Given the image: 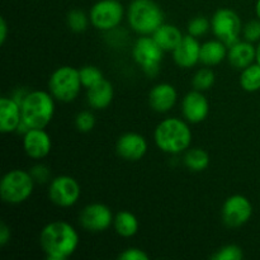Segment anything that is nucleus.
<instances>
[{
  "label": "nucleus",
  "mask_w": 260,
  "mask_h": 260,
  "mask_svg": "<svg viewBox=\"0 0 260 260\" xmlns=\"http://www.w3.org/2000/svg\"><path fill=\"white\" fill-rule=\"evenodd\" d=\"M40 244L48 260H66L79 246V234L65 221H53L42 229Z\"/></svg>",
  "instance_id": "1"
},
{
  "label": "nucleus",
  "mask_w": 260,
  "mask_h": 260,
  "mask_svg": "<svg viewBox=\"0 0 260 260\" xmlns=\"http://www.w3.org/2000/svg\"><path fill=\"white\" fill-rule=\"evenodd\" d=\"M156 146L167 154H182L192 142V131L183 119L167 118L160 122L154 132Z\"/></svg>",
  "instance_id": "2"
},
{
  "label": "nucleus",
  "mask_w": 260,
  "mask_h": 260,
  "mask_svg": "<svg viewBox=\"0 0 260 260\" xmlns=\"http://www.w3.org/2000/svg\"><path fill=\"white\" fill-rule=\"evenodd\" d=\"M127 20L135 32L151 36L164 23V12L154 0H132L127 9Z\"/></svg>",
  "instance_id": "3"
},
{
  "label": "nucleus",
  "mask_w": 260,
  "mask_h": 260,
  "mask_svg": "<svg viewBox=\"0 0 260 260\" xmlns=\"http://www.w3.org/2000/svg\"><path fill=\"white\" fill-rule=\"evenodd\" d=\"M22 121L29 128H45L52 121L55 102L51 93L43 90L29 91L20 106Z\"/></svg>",
  "instance_id": "4"
},
{
  "label": "nucleus",
  "mask_w": 260,
  "mask_h": 260,
  "mask_svg": "<svg viewBox=\"0 0 260 260\" xmlns=\"http://www.w3.org/2000/svg\"><path fill=\"white\" fill-rule=\"evenodd\" d=\"M35 179L29 172L14 169L8 172L0 183V196L5 203L19 205L32 196Z\"/></svg>",
  "instance_id": "5"
},
{
  "label": "nucleus",
  "mask_w": 260,
  "mask_h": 260,
  "mask_svg": "<svg viewBox=\"0 0 260 260\" xmlns=\"http://www.w3.org/2000/svg\"><path fill=\"white\" fill-rule=\"evenodd\" d=\"M83 86L79 70L71 66H61L56 69L48 81V89L52 96L63 103L75 101Z\"/></svg>",
  "instance_id": "6"
},
{
  "label": "nucleus",
  "mask_w": 260,
  "mask_h": 260,
  "mask_svg": "<svg viewBox=\"0 0 260 260\" xmlns=\"http://www.w3.org/2000/svg\"><path fill=\"white\" fill-rule=\"evenodd\" d=\"M162 55L164 50L157 45L152 36H141L132 47V57L135 62L149 76H155L159 73Z\"/></svg>",
  "instance_id": "7"
},
{
  "label": "nucleus",
  "mask_w": 260,
  "mask_h": 260,
  "mask_svg": "<svg viewBox=\"0 0 260 260\" xmlns=\"http://www.w3.org/2000/svg\"><path fill=\"white\" fill-rule=\"evenodd\" d=\"M211 29L217 40L222 41L228 47L236 43L243 32L240 17L233 9L222 8L213 14L211 19Z\"/></svg>",
  "instance_id": "8"
},
{
  "label": "nucleus",
  "mask_w": 260,
  "mask_h": 260,
  "mask_svg": "<svg viewBox=\"0 0 260 260\" xmlns=\"http://www.w3.org/2000/svg\"><path fill=\"white\" fill-rule=\"evenodd\" d=\"M124 8L118 0H99L91 7L89 18L96 29L112 30L121 24Z\"/></svg>",
  "instance_id": "9"
},
{
  "label": "nucleus",
  "mask_w": 260,
  "mask_h": 260,
  "mask_svg": "<svg viewBox=\"0 0 260 260\" xmlns=\"http://www.w3.org/2000/svg\"><path fill=\"white\" fill-rule=\"evenodd\" d=\"M81 194L79 183L70 175H60L51 180L48 197L58 207L68 208L75 205Z\"/></svg>",
  "instance_id": "10"
},
{
  "label": "nucleus",
  "mask_w": 260,
  "mask_h": 260,
  "mask_svg": "<svg viewBox=\"0 0 260 260\" xmlns=\"http://www.w3.org/2000/svg\"><path fill=\"white\" fill-rule=\"evenodd\" d=\"M253 206L250 201L241 194H234L225 201L221 210V217L228 228H240L250 220Z\"/></svg>",
  "instance_id": "11"
},
{
  "label": "nucleus",
  "mask_w": 260,
  "mask_h": 260,
  "mask_svg": "<svg viewBox=\"0 0 260 260\" xmlns=\"http://www.w3.org/2000/svg\"><path fill=\"white\" fill-rule=\"evenodd\" d=\"M80 225L83 229L90 233H102L109 229L113 223L114 217L112 210L108 206L103 205V203H91L84 207L81 211L80 217Z\"/></svg>",
  "instance_id": "12"
},
{
  "label": "nucleus",
  "mask_w": 260,
  "mask_h": 260,
  "mask_svg": "<svg viewBox=\"0 0 260 260\" xmlns=\"http://www.w3.org/2000/svg\"><path fill=\"white\" fill-rule=\"evenodd\" d=\"M116 151L127 161H139L146 154L147 141L142 135L127 132L117 140Z\"/></svg>",
  "instance_id": "13"
},
{
  "label": "nucleus",
  "mask_w": 260,
  "mask_h": 260,
  "mask_svg": "<svg viewBox=\"0 0 260 260\" xmlns=\"http://www.w3.org/2000/svg\"><path fill=\"white\" fill-rule=\"evenodd\" d=\"M210 112V104L203 91L192 90L183 98L182 113L185 121L190 123H201L205 121Z\"/></svg>",
  "instance_id": "14"
},
{
  "label": "nucleus",
  "mask_w": 260,
  "mask_h": 260,
  "mask_svg": "<svg viewBox=\"0 0 260 260\" xmlns=\"http://www.w3.org/2000/svg\"><path fill=\"white\" fill-rule=\"evenodd\" d=\"M52 141L43 128H30L23 135V149L30 159L41 160L51 152Z\"/></svg>",
  "instance_id": "15"
},
{
  "label": "nucleus",
  "mask_w": 260,
  "mask_h": 260,
  "mask_svg": "<svg viewBox=\"0 0 260 260\" xmlns=\"http://www.w3.org/2000/svg\"><path fill=\"white\" fill-rule=\"evenodd\" d=\"M201 43L197 37L188 35L182 38L177 47L173 50V58L175 63L183 69H190L200 62Z\"/></svg>",
  "instance_id": "16"
},
{
  "label": "nucleus",
  "mask_w": 260,
  "mask_h": 260,
  "mask_svg": "<svg viewBox=\"0 0 260 260\" xmlns=\"http://www.w3.org/2000/svg\"><path fill=\"white\" fill-rule=\"evenodd\" d=\"M178 93L172 84L160 83L150 90L149 104L157 113H167L175 106Z\"/></svg>",
  "instance_id": "17"
},
{
  "label": "nucleus",
  "mask_w": 260,
  "mask_h": 260,
  "mask_svg": "<svg viewBox=\"0 0 260 260\" xmlns=\"http://www.w3.org/2000/svg\"><path fill=\"white\" fill-rule=\"evenodd\" d=\"M22 122V109L13 98L3 96L0 99V132L12 134L17 132Z\"/></svg>",
  "instance_id": "18"
},
{
  "label": "nucleus",
  "mask_w": 260,
  "mask_h": 260,
  "mask_svg": "<svg viewBox=\"0 0 260 260\" xmlns=\"http://www.w3.org/2000/svg\"><path fill=\"white\" fill-rule=\"evenodd\" d=\"M228 60L233 68L244 70L256 61V47L248 41H238L229 47Z\"/></svg>",
  "instance_id": "19"
},
{
  "label": "nucleus",
  "mask_w": 260,
  "mask_h": 260,
  "mask_svg": "<svg viewBox=\"0 0 260 260\" xmlns=\"http://www.w3.org/2000/svg\"><path fill=\"white\" fill-rule=\"evenodd\" d=\"M114 90L113 85L108 80L103 79L95 85L88 88L86 91V101L88 104L94 109H106L113 101Z\"/></svg>",
  "instance_id": "20"
},
{
  "label": "nucleus",
  "mask_w": 260,
  "mask_h": 260,
  "mask_svg": "<svg viewBox=\"0 0 260 260\" xmlns=\"http://www.w3.org/2000/svg\"><path fill=\"white\" fill-rule=\"evenodd\" d=\"M229 47L220 40H211L201 45L200 62L205 66H216L228 57Z\"/></svg>",
  "instance_id": "21"
},
{
  "label": "nucleus",
  "mask_w": 260,
  "mask_h": 260,
  "mask_svg": "<svg viewBox=\"0 0 260 260\" xmlns=\"http://www.w3.org/2000/svg\"><path fill=\"white\" fill-rule=\"evenodd\" d=\"M151 36L164 51L174 50L184 37L179 28L173 24H168V23H162Z\"/></svg>",
  "instance_id": "22"
},
{
  "label": "nucleus",
  "mask_w": 260,
  "mask_h": 260,
  "mask_svg": "<svg viewBox=\"0 0 260 260\" xmlns=\"http://www.w3.org/2000/svg\"><path fill=\"white\" fill-rule=\"evenodd\" d=\"M113 226L116 233L122 238H132L139 231V220L129 211H121L114 216Z\"/></svg>",
  "instance_id": "23"
},
{
  "label": "nucleus",
  "mask_w": 260,
  "mask_h": 260,
  "mask_svg": "<svg viewBox=\"0 0 260 260\" xmlns=\"http://www.w3.org/2000/svg\"><path fill=\"white\" fill-rule=\"evenodd\" d=\"M184 165L192 172H203L210 165V156L207 152L200 147H193V149L187 150L184 155Z\"/></svg>",
  "instance_id": "24"
},
{
  "label": "nucleus",
  "mask_w": 260,
  "mask_h": 260,
  "mask_svg": "<svg viewBox=\"0 0 260 260\" xmlns=\"http://www.w3.org/2000/svg\"><path fill=\"white\" fill-rule=\"evenodd\" d=\"M240 86L245 91L254 93L260 89V65L258 62L251 63L241 71Z\"/></svg>",
  "instance_id": "25"
},
{
  "label": "nucleus",
  "mask_w": 260,
  "mask_h": 260,
  "mask_svg": "<svg viewBox=\"0 0 260 260\" xmlns=\"http://www.w3.org/2000/svg\"><path fill=\"white\" fill-rule=\"evenodd\" d=\"M216 75L213 73V70H211L210 68H202L194 74L192 79V85L193 89L200 91H206L208 89L212 88V85L215 84Z\"/></svg>",
  "instance_id": "26"
},
{
  "label": "nucleus",
  "mask_w": 260,
  "mask_h": 260,
  "mask_svg": "<svg viewBox=\"0 0 260 260\" xmlns=\"http://www.w3.org/2000/svg\"><path fill=\"white\" fill-rule=\"evenodd\" d=\"M89 20L90 18H88V15L83 12V10L74 9L70 10L68 13V17H66V23H68V27L70 28L73 32L81 33L88 28Z\"/></svg>",
  "instance_id": "27"
},
{
  "label": "nucleus",
  "mask_w": 260,
  "mask_h": 260,
  "mask_svg": "<svg viewBox=\"0 0 260 260\" xmlns=\"http://www.w3.org/2000/svg\"><path fill=\"white\" fill-rule=\"evenodd\" d=\"M79 75H80V80L83 86H85L86 89L90 88V86L95 85L99 81L103 80V73L99 70L98 68L91 65L83 66L81 69H79Z\"/></svg>",
  "instance_id": "28"
},
{
  "label": "nucleus",
  "mask_w": 260,
  "mask_h": 260,
  "mask_svg": "<svg viewBox=\"0 0 260 260\" xmlns=\"http://www.w3.org/2000/svg\"><path fill=\"white\" fill-rule=\"evenodd\" d=\"M244 258V253L240 246L226 245L218 249L211 259L212 260H241Z\"/></svg>",
  "instance_id": "29"
},
{
  "label": "nucleus",
  "mask_w": 260,
  "mask_h": 260,
  "mask_svg": "<svg viewBox=\"0 0 260 260\" xmlns=\"http://www.w3.org/2000/svg\"><path fill=\"white\" fill-rule=\"evenodd\" d=\"M211 28V22L205 17H196L188 23V35L193 37H201L206 35Z\"/></svg>",
  "instance_id": "30"
},
{
  "label": "nucleus",
  "mask_w": 260,
  "mask_h": 260,
  "mask_svg": "<svg viewBox=\"0 0 260 260\" xmlns=\"http://www.w3.org/2000/svg\"><path fill=\"white\" fill-rule=\"evenodd\" d=\"M75 126L78 131L83 132V134L90 132L95 126V117L89 111L80 112L75 118Z\"/></svg>",
  "instance_id": "31"
},
{
  "label": "nucleus",
  "mask_w": 260,
  "mask_h": 260,
  "mask_svg": "<svg viewBox=\"0 0 260 260\" xmlns=\"http://www.w3.org/2000/svg\"><path fill=\"white\" fill-rule=\"evenodd\" d=\"M243 35L248 42H260V19L246 23L243 28Z\"/></svg>",
  "instance_id": "32"
},
{
  "label": "nucleus",
  "mask_w": 260,
  "mask_h": 260,
  "mask_svg": "<svg viewBox=\"0 0 260 260\" xmlns=\"http://www.w3.org/2000/svg\"><path fill=\"white\" fill-rule=\"evenodd\" d=\"M30 175L35 179L36 183H47L50 180L51 172L46 165L43 164H37L30 169Z\"/></svg>",
  "instance_id": "33"
},
{
  "label": "nucleus",
  "mask_w": 260,
  "mask_h": 260,
  "mask_svg": "<svg viewBox=\"0 0 260 260\" xmlns=\"http://www.w3.org/2000/svg\"><path fill=\"white\" fill-rule=\"evenodd\" d=\"M121 260H149V255L139 248H128L118 255Z\"/></svg>",
  "instance_id": "34"
},
{
  "label": "nucleus",
  "mask_w": 260,
  "mask_h": 260,
  "mask_svg": "<svg viewBox=\"0 0 260 260\" xmlns=\"http://www.w3.org/2000/svg\"><path fill=\"white\" fill-rule=\"evenodd\" d=\"M10 240V229L7 223L2 222L0 225V246H5Z\"/></svg>",
  "instance_id": "35"
},
{
  "label": "nucleus",
  "mask_w": 260,
  "mask_h": 260,
  "mask_svg": "<svg viewBox=\"0 0 260 260\" xmlns=\"http://www.w3.org/2000/svg\"><path fill=\"white\" fill-rule=\"evenodd\" d=\"M28 94H29V90H27L25 88H22V89H18V90H15V93L13 94L12 98L14 99V101L17 102L19 106H22V103L24 102L25 96H27Z\"/></svg>",
  "instance_id": "36"
},
{
  "label": "nucleus",
  "mask_w": 260,
  "mask_h": 260,
  "mask_svg": "<svg viewBox=\"0 0 260 260\" xmlns=\"http://www.w3.org/2000/svg\"><path fill=\"white\" fill-rule=\"evenodd\" d=\"M7 36H8V24L5 22L4 18L0 19V43L4 45L5 40H7Z\"/></svg>",
  "instance_id": "37"
},
{
  "label": "nucleus",
  "mask_w": 260,
  "mask_h": 260,
  "mask_svg": "<svg viewBox=\"0 0 260 260\" xmlns=\"http://www.w3.org/2000/svg\"><path fill=\"white\" fill-rule=\"evenodd\" d=\"M256 62L260 65V42H259V45L256 46Z\"/></svg>",
  "instance_id": "38"
},
{
  "label": "nucleus",
  "mask_w": 260,
  "mask_h": 260,
  "mask_svg": "<svg viewBox=\"0 0 260 260\" xmlns=\"http://www.w3.org/2000/svg\"><path fill=\"white\" fill-rule=\"evenodd\" d=\"M255 12H256V15H258V19H260V0H258V2H256Z\"/></svg>",
  "instance_id": "39"
}]
</instances>
